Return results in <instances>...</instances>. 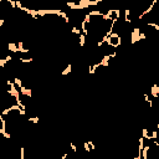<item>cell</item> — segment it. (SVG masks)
Returning a JSON list of instances; mask_svg holds the SVG:
<instances>
[{"mask_svg": "<svg viewBox=\"0 0 159 159\" xmlns=\"http://www.w3.org/2000/svg\"><path fill=\"white\" fill-rule=\"evenodd\" d=\"M158 5H159V2H158Z\"/></svg>", "mask_w": 159, "mask_h": 159, "instance_id": "cell-1", "label": "cell"}]
</instances>
